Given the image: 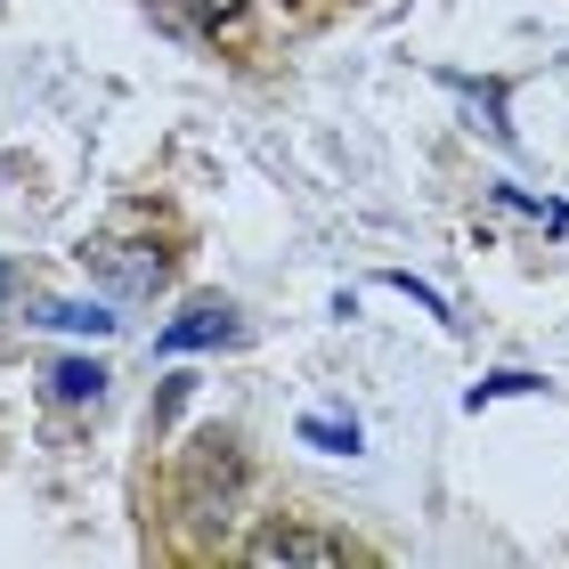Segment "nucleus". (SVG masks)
Wrapping results in <instances>:
<instances>
[{
    "instance_id": "obj_9",
    "label": "nucleus",
    "mask_w": 569,
    "mask_h": 569,
    "mask_svg": "<svg viewBox=\"0 0 569 569\" xmlns=\"http://www.w3.org/2000/svg\"><path fill=\"white\" fill-rule=\"evenodd\" d=\"M244 17V0H203V24H237Z\"/></svg>"
},
{
    "instance_id": "obj_3",
    "label": "nucleus",
    "mask_w": 569,
    "mask_h": 569,
    "mask_svg": "<svg viewBox=\"0 0 569 569\" xmlns=\"http://www.w3.org/2000/svg\"><path fill=\"white\" fill-rule=\"evenodd\" d=\"M82 261L107 277L114 293H154V284L171 277V261H163V252H147V244H90Z\"/></svg>"
},
{
    "instance_id": "obj_8",
    "label": "nucleus",
    "mask_w": 569,
    "mask_h": 569,
    "mask_svg": "<svg viewBox=\"0 0 569 569\" xmlns=\"http://www.w3.org/2000/svg\"><path fill=\"white\" fill-rule=\"evenodd\" d=\"M512 391H537V375H521V367H505V375H488L480 391H472V407H488V399H512Z\"/></svg>"
},
{
    "instance_id": "obj_2",
    "label": "nucleus",
    "mask_w": 569,
    "mask_h": 569,
    "mask_svg": "<svg viewBox=\"0 0 569 569\" xmlns=\"http://www.w3.org/2000/svg\"><path fill=\"white\" fill-rule=\"evenodd\" d=\"M220 342H237V309H228V301H188L163 333H154V350H163V358H179V350H220Z\"/></svg>"
},
{
    "instance_id": "obj_1",
    "label": "nucleus",
    "mask_w": 569,
    "mask_h": 569,
    "mask_svg": "<svg viewBox=\"0 0 569 569\" xmlns=\"http://www.w3.org/2000/svg\"><path fill=\"white\" fill-rule=\"evenodd\" d=\"M244 561H252V569H284V561L342 569V561H350V537H326V529H301V521H269V529L244 546Z\"/></svg>"
},
{
    "instance_id": "obj_4",
    "label": "nucleus",
    "mask_w": 569,
    "mask_h": 569,
    "mask_svg": "<svg viewBox=\"0 0 569 569\" xmlns=\"http://www.w3.org/2000/svg\"><path fill=\"white\" fill-rule=\"evenodd\" d=\"M49 391H58V399H73V407H98V399H107V367H98V358H66V367L58 375H49Z\"/></svg>"
},
{
    "instance_id": "obj_7",
    "label": "nucleus",
    "mask_w": 569,
    "mask_h": 569,
    "mask_svg": "<svg viewBox=\"0 0 569 569\" xmlns=\"http://www.w3.org/2000/svg\"><path fill=\"white\" fill-rule=\"evenodd\" d=\"M497 203H512V212H529V220H546L553 237L569 228V203H553V196H529V188H497Z\"/></svg>"
},
{
    "instance_id": "obj_6",
    "label": "nucleus",
    "mask_w": 569,
    "mask_h": 569,
    "mask_svg": "<svg viewBox=\"0 0 569 569\" xmlns=\"http://www.w3.org/2000/svg\"><path fill=\"white\" fill-rule=\"evenodd\" d=\"M301 439L326 456H358V423H333V416H301Z\"/></svg>"
},
{
    "instance_id": "obj_5",
    "label": "nucleus",
    "mask_w": 569,
    "mask_h": 569,
    "mask_svg": "<svg viewBox=\"0 0 569 569\" xmlns=\"http://www.w3.org/2000/svg\"><path fill=\"white\" fill-rule=\"evenodd\" d=\"M33 326H58V333H114V318L98 301H41Z\"/></svg>"
}]
</instances>
